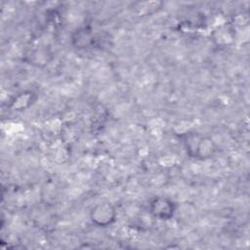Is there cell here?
Here are the masks:
<instances>
[{
    "label": "cell",
    "instance_id": "2",
    "mask_svg": "<svg viewBox=\"0 0 250 250\" xmlns=\"http://www.w3.org/2000/svg\"><path fill=\"white\" fill-rule=\"evenodd\" d=\"M173 202L166 198H156L151 203V212L154 216L160 217L162 219L169 218L173 214Z\"/></svg>",
    "mask_w": 250,
    "mask_h": 250
},
{
    "label": "cell",
    "instance_id": "1",
    "mask_svg": "<svg viewBox=\"0 0 250 250\" xmlns=\"http://www.w3.org/2000/svg\"><path fill=\"white\" fill-rule=\"evenodd\" d=\"M115 210L113 206L107 202L97 204L91 211V219L100 226H106L114 221Z\"/></svg>",
    "mask_w": 250,
    "mask_h": 250
}]
</instances>
